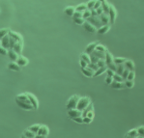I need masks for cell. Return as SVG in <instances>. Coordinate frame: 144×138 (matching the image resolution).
<instances>
[{"label":"cell","instance_id":"ab89813d","mask_svg":"<svg viewBox=\"0 0 144 138\" xmlns=\"http://www.w3.org/2000/svg\"><path fill=\"white\" fill-rule=\"evenodd\" d=\"M73 20H74V22L76 23V24H78V25H83V23H84V21H85V19L84 18H73Z\"/></svg>","mask_w":144,"mask_h":138},{"label":"cell","instance_id":"7402d4cb","mask_svg":"<svg viewBox=\"0 0 144 138\" xmlns=\"http://www.w3.org/2000/svg\"><path fill=\"white\" fill-rule=\"evenodd\" d=\"M8 68L14 72H19L20 71V67L16 64V62H11L9 65H8Z\"/></svg>","mask_w":144,"mask_h":138},{"label":"cell","instance_id":"83f0119b","mask_svg":"<svg viewBox=\"0 0 144 138\" xmlns=\"http://www.w3.org/2000/svg\"><path fill=\"white\" fill-rule=\"evenodd\" d=\"M126 135H128V136H131V137H133V138L138 137L137 129H136V128H133V129H131V130H129L128 132L126 133Z\"/></svg>","mask_w":144,"mask_h":138},{"label":"cell","instance_id":"7dc6e473","mask_svg":"<svg viewBox=\"0 0 144 138\" xmlns=\"http://www.w3.org/2000/svg\"><path fill=\"white\" fill-rule=\"evenodd\" d=\"M72 17H73V18H81V17H82V13L76 11V12L74 13V15H73Z\"/></svg>","mask_w":144,"mask_h":138},{"label":"cell","instance_id":"44dd1931","mask_svg":"<svg viewBox=\"0 0 144 138\" xmlns=\"http://www.w3.org/2000/svg\"><path fill=\"white\" fill-rule=\"evenodd\" d=\"M110 29V26L109 25H103L101 28H99L97 32H98V34H100V35H104V34H105V33H107L108 31Z\"/></svg>","mask_w":144,"mask_h":138},{"label":"cell","instance_id":"603a6c76","mask_svg":"<svg viewBox=\"0 0 144 138\" xmlns=\"http://www.w3.org/2000/svg\"><path fill=\"white\" fill-rule=\"evenodd\" d=\"M105 65H106V66H108V65H110V64L113 63V56H112L108 51H107V52H105Z\"/></svg>","mask_w":144,"mask_h":138},{"label":"cell","instance_id":"52a82bcc","mask_svg":"<svg viewBox=\"0 0 144 138\" xmlns=\"http://www.w3.org/2000/svg\"><path fill=\"white\" fill-rule=\"evenodd\" d=\"M26 94H27V97H28V99L30 100L31 105L33 106V109H37L38 108V100H37V98L34 95L30 94V93H26Z\"/></svg>","mask_w":144,"mask_h":138},{"label":"cell","instance_id":"681fc988","mask_svg":"<svg viewBox=\"0 0 144 138\" xmlns=\"http://www.w3.org/2000/svg\"><path fill=\"white\" fill-rule=\"evenodd\" d=\"M106 67H107V69L111 70V71H113V72L115 73V71H116V65H115L114 63H112V64L108 65V66H106Z\"/></svg>","mask_w":144,"mask_h":138},{"label":"cell","instance_id":"4dcf8cb0","mask_svg":"<svg viewBox=\"0 0 144 138\" xmlns=\"http://www.w3.org/2000/svg\"><path fill=\"white\" fill-rule=\"evenodd\" d=\"M40 126H41V125H33L28 127V129H29L30 131H32L33 133L37 134V133H38V130H39V128H40Z\"/></svg>","mask_w":144,"mask_h":138},{"label":"cell","instance_id":"f1b7e54d","mask_svg":"<svg viewBox=\"0 0 144 138\" xmlns=\"http://www.w3.org/2000/svg\"><path fill=\"white\" fill-rule=\"evenodd\" d=\"M86 10H88V9H87L86 4H80V5H79L78 7H76V11H77V12L83 13V12H85Z\"/></svg>","mask_w":144,"mask_h":138},{"label":"cell","instance_id":"5bb4252c","mask_svg":"<svg viewBox=\"0 0 144 138\" xmlns=\"http://www.w3.org/2000/svg\"><path fill=\"white\" fill-rule=\"evenodd\" d=\"M8 35H9L12 39H14L16 43H22V38H21V36H20L19 34L15 33V32H11V31H9Z\"/></svg>","mask_w":144,"mask_h":138},{"label":"cell","instance_id":"be15d7a7","mask_svg":"<svg viewBox=\"0 0 144 138\" xmlns=\"http://www.w3.org/2000/svg\"><path fill=\"white\" fill-rule=\"evenodd\" d=\"M21 138H28V137H26L25 135H23V134H22V135H21Z\"/></svg>","mask_w":144,"mask_h":138},{"label":"cell","instance_id":"ee69618b","mask_svg":"<svg viewBox=\"0 0 144 138\" xmlns=\"http://www.w3.org/2000/svg\"><path fill=\"white\" fill-rule=\"evenodd\" d=\"M134 76H135V74H134V72H130L128 75V76H127V79L126 80H131V81H133V79H134Z\"/></svg>","mask_w":144,"mask_h":138},{"label":"cell","instance_id":"7c38bea8","mask_svg":"<svg viewBox=\"0 0 144 138\" xmlns=\"http://www.w3.org/2000/svg\"><path fill=\"white\" fill-rule=\"evenodd\" d=\"M83 27H84V29L86 31H88V32H90V33H94V32H96L97 31V28L95 26H93L91 23H89L88 21H84V23H83Z\"/></svg>","mask_w":144,"mask_h":138},{"label":"cell","instance_id":"8d00e7d4","mask_svg":"<svg viewBox=\"0 0 144 138\" xmlns=\"http://www.w3.org/2000/svg\"><path fill=\"white\" fill-rule=\"evenodd\" d=\"M9 29H6V28H4V29H0V40L1 39H3L5 36H7L8 35V33H9Z\"/></svg>","mask_w":144,"mask_h":138},{"label":"cell","instance_id":"7a4b0ae2","mask_svg":"<svg viewBox=\"0 0 144 138\" xmlns=\"http://www.w3.org/2000/svg\"><path fill=\"white\" fill-rule=\"evenodd\" d=\"M79 96H78V95H74V96H72L70 99H69V100H68V102H67V105H66V107L68 110H70V109H76L77 108V105H78V102H79Z\"/></svg>","mask_w":144,"mask_h":138},{"label":"cell","instance_id":"f6af8a7d","mask_svg":"<svg viewBox=\"0 0 144 138\" xmlns=\"http://www.w3.org/2000/svg\"><path fill=\"white\" fill-rule=\"evenodd\" d=\"M72 120L78 124H83V118H82L81 116H79V117H76V118H73Z\"/></svg>","mask_w":144,"mask_h":138},{"label":"cell","instance_id":"cb8c5ba5","mask_svg":"<svg viewBox=\"0 0 144 138\" xmlns=\"http://www.w3.org/2000/svg\"><path fill=\"white\" fill-rule=\"evenodd\" d=\"M75 12H76V8L73 7V6L67 7L64 11V13L66 14V15H69V16H73V15H74Z\"/></svg>","mask_w":144,"mask_h":138},{"label":"cell","instance_id":"e575fe53","mask_svg":"<svg viewBox=\"0 0 144 138\" xmlns=\"http://www.w3.org/2000/svg\"><path fill=\"white\" fill-rule=\"evenodd\" d=\"M95 50H98V51H101V52H104V53L107 52V49L105 48V46H103V45H101V44H99V45H98V46H96Z\"/></svg>","mask_w":144,"mask_h":138},{"label":"cell","instance_id":"d4e9b609","mask_svg":"<svg viewBox=\"0 0 144 138\" xmlns=\"http://www.w3.org/2000/svg\"><path fill=\"white\" fill-rule=\"evenodd\" d=\"M93 108H94V106H93V103H92V102H90V103H89V105H88L87 107H86L85 109H84V110H83V111H82L81 117H82V118L86 117L87 113H88V112H90V111H92V110H93Z\"/></svg>","mask_w":144,"mask_h":138},{"label":"cell","instance_id":"f35d334b","mask_svg":"<svg viewBox=\"0 0 144 138\" xmlns=\"http://www.w3.org/2000/svg\"><path fill=\"white\" fill-rule=\"evenodd\" d=\"M97 0H90L87 4H86V6H87V9L88 10H92L93 8H94V6H95V3H96Z\"/></svg>","mask_w":144,"mask_h":138},{"label":"cell","instance_id":"60d3db41","mask_svg":"<svg viewBox=\"0 0 144 138\" xmlns=\"http://www.w3.org/2000/svg\"><path fill=\"white\" fill-rule=\"evenodd\" d=\"M90 16H91V12H90V10H86L85 12L82 13V18H84L85 20H86L87 18H89Z\"/></svg>","mask_w":144,"mask_h":138},{"label":"cell","instance_id":"9a60e30c","mask_svg":"<svg viewBox=\"0 0 144 138\" xmlns=\"http://www.w3.org/2000/svg\"><path fill=\"white\" fill-rule=\"evenodd\" d=\"M48 132H49V129H48V126H46V125H41L40 128H39V130H38V133H37V134H39V135H44V136L47 137L48 135Z\"/></svg>","mask_w":144,"mask_h":138},{"label":"cell","instance_id":"8992f818","mask_svg":"<svg viewBox=\"0 0 144 138\" xmlns=\"http://www.w3.org/2000/svg\"><path fill=\"white\" fill-rule=\"evenodd\" d=\"M81 114H82V112L79 111V109H70V110H68V116L71 118V119H73V118H76V117H79L81 116Z\"/></svg>","mask_w":144,"mask_h":138},{"label":"cell","instance_id":"94428289","mask_svg":"<svg viewBox=\"0 0 144 138\" xmlns=\"http://www.w3.org/2000/svg\"><path fill=\"white\" fill-rule=\"evenodd\" d=\"M98 1H100V2H101V4H104V3H105V2H106V0H98Z\"/></svg>","mask_w":144,"mask_h":138},{"label":"cell","instance_id":"836d02e7","mask_svg":"<svg viewBox=\"0 0 144 138\" xmlns=\"http://www.w3.org/2000/svg\"><path fill=\"white\" fill-rule=\"evenodd\" d=\"M23 135H25L26 137H28V138H34L35 137V133H33L32 131H30L28 128L27 129H25L24 131H23Z\"/></svg>","mask_w":144,"mask_h":138},{"label":"cell","instance_id":"f5cc1de1","mask_svg":"<svg viewBox=\"0 0 144 138\" xmlns=\"http://www.w3.org/2000/svg\"><path fill=\"white\" fill-rule=\"evenodd\" d=\"M92 120H93V119H91V118H89V117H84V118H83V124H91Z\"/></svg>","mask_w":144,"mask_h":138},{"label":"cell","instance_id":"8fae6325","mask_svg":"<svg viewBox=\"0 0 144 138\" xmlns=\"http://www.w3.org/2000/svg\"><path fill=\"white\" fill-rule=\"evenodd\" d=\"M16 100H20L22 102H26V103H30V100L27 97V94L26 93H22V94H19L16 97Z\"/></svg>","mask_w":144,"mask_h":138},{"label":"cell","instance_id":"d6a6232c","mask_svg":"<svg viewBox=\"0 0 144 138\" xmlns=\"http://www.w3.org/2000/svg\"><path fill=\"white\" fill-rule=\"evenodd\" d=\"M80 59L85 61L87 64H90L91 63V60H90V55L89 54H86V53H83L80 55Z\"/></svg>","mask_w":144,"mask_h":138},{"label":"cell","instance_id":"6f0895ef","mask_svg":"<svg viewBox=\"0 0 144 138\" xmlns=\"http://www.w3.org/2000/svg\"><path fill=\"white\" fill-rule=\"evenodd\" d=\"M86 117H89V118L93 119V118H94V110H92V111L88 112V113H87V115H86Z\"/></svg>","mask_w":144,"mask_h":138},{"label":"cell","instance_id":"9f6ffc18","mask_svg":"<svg viewBox=\"0 0 144 138\" xmlns=\"http://www.w3.org/2000/svg\"><path fill=\"white\" fill-rule=\"evenodd\" d=\"M95 11H96V13H97V15H101L102 14H103V13H104V12H103V8H102V6H101L100 8L96 9Z\"/></svg>","mask_w":144,"mask_h":138},{"label":"cell","instance_id":"680465c9","mask_svg":"<svg viewBox=\"0 0 144 138\" xmlns=\"http://www.w3.org/2000/svg\"><path fill=\"white\" fill-rule=\"evenodd\" d=\"M101 6H102V4H101V2L97 0V1H96V3H95V6H94V8H93V9H94V10H96V9H98V8H100Z\"/></svg>","mask_w":144,"mask_h":138},{"label":"cell","instance_id":"f907efd6","mask_svg":"<svg viewBox=\"0 0 144 138\" xmlns=\"http://www.w3.org/2000/svg\"><path fill=\"white\" fill-rule=\"evenodd\" d=\"M105 81V83H106L107 85H110L112 82H113V78H112L111 76H106Z\"/></svg>","mask_w":144,"mask_h":138},{"label":"cell","instance_id":"3957f363","mask_svg":"<svg viewBox=\"0 0 144 138\" xmlns=\"http://www.w3.org/2000/svg\"><path fill=\"white\" fill-rule=\"evenodd\" d=\"M86 21H88L89 23H93L92 25H93V26H95V27L98 28V29H99V28H101V27L103 26L99 16H90L89 18H87V19H86Z\"/></svg>","mask_w":144,"mask_h":138},{"label":"cell","instance_id":"277c9868","mask_svg":"<svg viewBox=\"0 0 144 138\" xmlns=\"http://www.w3.org/2000/svg\"><path fill=\"white\" fill-rule=\"evenodd\" d=\"M108 16H109V23L113 24L115 19H116V16H117V12L116 10L114 9V7L112 5H109V13H108Z\"/></svg>","mask_w":144,"mask_h":138},{"label":"cell","instance_id":"c3c4849f","mask_svg":"<svg viewBox=\"0 0 144 138\" xmlns=\"http://www.w3.org/2000/svg\"><path fill=\"white\" fill-rule=\"evenodd\" d=\"M129 73H130V71L129 70H124V72H123V74H122V75L121 76L123 77V79H124V81L127 79V76H128V75H129Z\"/></svg>","mask_w":144,"mask_h":138},{"label":"cell","instance_id":"d6986e66","mask_svg":"<svg viewBox=\"0 0 144 138\" xmlns=\"http://www.w3.org/2000/svg\"><path fill=\"white\" fill-rule=\"evenodd\" d=\"M16 63L19 67H24V66H26L28 64V59L25 58V57H23V56H19Z\"/></svg>","mask_w":144,"mask_h":138},{"label":"cell","instance_id":"30bf717a","mask_svg":"<svg viewBox=\"0 0 144 138\" xmlns=\"http://www.w3.org/2000/svg\"><path fill=\"white\" fill-rule=\"evenodd\" d=\"M124 68L126 70H129L130 72H134V69H135V66H134V63L131 61V60H126V62L124 63Z\"/></svg>","mask_w":144,"mask_h":138},{"label":"cell","instance_id":"9c48e42d","mask_svg":"<svg viewBox=\"0 0 144 138\" xmlns=\"http://www.w3.org/2000/svg\"><path fill=\"white\" fill-rule=\"evenodd\" d=\"M99 45V43L98 42H95V43H91V44H89L88 46H86V48H85V53L86 54H91L94 50H95V48H96V46Z\"/></svg>","mask_w":144,"mask_h":138},{"label":"cell","instance_id":"e0dca14e","mask_svg":"<svg viewBox=\"0 0 144 138\" xmlns=\"http://www.w3.org/2000/svg\"><path fill=\"white\" fill-rule=\"evenodd\" d=\"M99 17H100V20H101L103 25H108V23H109V16H108V15H105V14L103 13L101 15H99Z\"/></svg>","mask_w":144,"mask_h":138},{"label":"cell","instance_id":"74e56055","mask_svg":"<svg viewBox=\"0 0 144 138\" xmlns=\"http://www.w3.org/2000/svg\"><path fill=\"white\" fill-rule=\"evenodd\" d=\"M124 84H125V87L130 88V89H131V88L134 86L133 81H131V80H125V81H124Z\"/></svg>","mask_w":144,"mask_h":138},{"label":"cell","instance_id":"4fadbf2b","mask_svg":"<svg viewBox=\"0 0 144 138\" xmlns=\"http://www.w3.org/2000/svg\"><path fill=\"white\" fill-rule=\"evenodd\" d=\"M7 55H8V57L10 58V60H11L12 62H16V60H17V59H18V57H19V55H18V54H16L13 49H9V50H8Z\"/></svg>","mask_w":144,"mask_h":138},{"label":"cell","instance_id":"6125c7cd","mask_svg":"<svg viewBox=\"0 0 144 138\" xmlns=\"http://www.w3.org/2000/svg\"><path fill=\"white\" fill-rule=\"evenodd\" d=\"M125 138H133V137H131V136H128V135H125Z\"/></svg>","mask_w":144,"mask_h":138},{"label":"cell","instance_id":"e7e4bbea","mask_svg":"<svg viewBox=\"0 0 144 138\" xmlns=\"http://www.w3.org/2000/svg\"><path fill=\"white\" fill-rule=\"evenodd\" d=\"M0 46H1V41H0Z\"/></svg>","mask_w":144,"mask_h":138},{"label":"cell","instance_id":"f546056e","mask_svg":"<svg viewBox=\"0 0 144 138\" xmlns=\"http://www.w3.org/2000/svg\"><path fill=\"white\" fill-rule=\"evenodd\" d=\"M124 70H125V68H124V64H123V65H118V66H116L115 74H117V75H122Z\"/></svg>","mask_w":144,"mask_h":138},{"label":"cell","instance_id":"db71d44e","mask_svg":"<svg viewBox=\"0 0 144 138\" xmlns=\"http://www.w3.org/2000/svg\"><path fill=\"white\" fill-rule=\"evenodd\" d=\"M79 64H80V67L82 68V69H84V68H87V66H88V64L86 63L85 61H83V60H79Z\"/></svg>","mask_w":144,"mask_h":138},{"label":"cell","instance_id":"ac0fdd59","mask_svg":"<svg viewBox=\"0 0 144 138\" xmlns=\"http://www.w3.org/2000/svg\"><path fill=\"white\" fill-rule=\"evenodd\" d=\"M81 73L85 75L86 77H93L94 75V71H92L91 69H89V68H84V69H82L81 68Z\"/></svg>","mask_w":144,"mask_h":138},{"label":"cell","instance_id":"ffe728a7","mask_svg":"<svg viewBox=\"0 0 144 138\" xmlns=\"http://www.w3.org/2000/svg\"><path fill=\"white\" fill-rule=\"evenodd\" d=\"M13 50L16 52V54H18L20 56L21 50H22V43H16L14 47H13Z\"/></svg>","mask_w":144,"mask_h":138},{"label":"cell","instance_id":"816d5d0a","mask_svg":"<svg viewBox=\"0 0 144 138\" xmlns=\"http://www.w3.org/2000/svg\"><path fill=\"white\" fill-rule=\"evenodd\" d=\"M7 53H8V50L0 46V54L1 55H7Z\"/></svg>","mask_w":144,"mask_h":138},{"label":"cell","instance_id":"4316f807","mask_svg":"<svg viewBox=\"0 0 144 138\" xmlns=\"http://www.w3.org/2000/svg\"><path fill=\"white\" fill-rule=\"evenodd\" d=\"M126 58H122V57H116V58H113V63L118 66V65H123L125 62H126Z\"/></svg>","mask_w":144,"mask_h":138},{"label":"cell","instance_id":"7bdbcfd3","mask_svg":"<svg viewBox=\"0 0 144 138\" xmlns=\"http://www.w3.org/2000/svg\"><path fill=\"white\" fill-rule=\"evenodd\" d=\"M137 129V133H138V136H141V137H144V125H141L139 126Z\"/></svg>","mask_w":144,"mask_h":138},{"label":"cell","instance_id":"484cf974","mask_svg":"<svg viewBox=\"0 0 144 138\" xmlns=\"http://www.w3.org/2000/svg\"><path fill=\"white\" fill-rule=\"evenodd\" d=\"M106 70H107V67H106V66H105V67H103V68H99L96 72L94 73V75H93V77L99 76V75H103L104 73H105V72H106Z\"/></svg>","mask_w":144,"mask_h":138},{"label":"cell","instance_id":"bcb514c9","mask_svg":"<svg viewBox=\"0 0 144 138\" xmlns=\"http://www.w3.org/2000/svg\"><path fill=\"white\" fill-rule=\"evenodd\" d=\"M96 64H97V66H98L99 68H103V67H105V66H106V65H105V60H99Z\"/></svg>","mask_w":144,"mask_h":138},{"label":"cell","instance_id":"5b68a950","mask_svg":"<svg viewBox=\"0 0 144 138\" xmlns=\"http://www.w3.org/2000/svg\"><path fill=\"white\" fill-rule=\"evenodd\" d=\"M16 103L17 104V106L23 110H27V111H30L33 109V106L31 105V103H26V102H22L20 100H16Z\"/></svg>","mask_w":144,"mask_h":138},{"label":"cell","instance_id":"11a10c76","mask_svg":"<svg viewBox=\"0 0 144 138\" xmlns=\"http://www.w3.org/2000/svg\"><path fill=\"white\" fill-rule=\"evenodd\" d=\"M105 73L107 74V76H111V77L113 76V75H114V74H115V73H114L113 71H111V70H109V69H107Z\"/></svg>","mask_w":144,"mask_h":138},{"label":"cell","instance_id":"6da1fadb","mask_svg":"<svg viewBox=\"0 0 144 138\" xmlns=\"http://www.w3.org/2000/svg\"><path fill=\"white\" fill-rule=\"evenodd\" d=\"M91 102L90 99L88 97H82V98H79V102H78V105H77V109H79V111H83L85 108L89 105V103Z\"/></svg>","mask_w":144,"mask_h":138},{"label":"cell","instance_id":"b9f144b4","mask_svg":"<svg viewBox=\"0 0 144 138\" xmlns=\"http://www.w3.org/2000/svg\"><path fill=\"white\" fill-rule=\"evenodd\" d=\"M87 68L91 69V70H92V71H94V72H96L97 70L99 69V67L97 66V64H95V63H90V64H88Z\"/></svg>","mask_w":144,"mask_h":138},{"label":"cell","instance_id":"ba28073f","mask_svg":"<svg viewBox=\"0 0 144 138\" xmlns=\"http://www.w3.org/2000/svg\"><path fill=\"white\" fill-rule=\"evenodd\" d=\"M1 41V46L2 47H4L5 49H9L10 48V37H9V35H7V36H5L3 39H1L0 40Z\"/></svg>","mask_w":144,"mask_h":138},{"label":"cell","instance_id":"91938a15","mask_svg":"<svg viewBox=\"0 0 144 138\" xmlns=\"http://www.w3.org/2000/svg\"><path fill=\"white\" fill-rule=\"evenodd\" d=\"M34 138H47V137H46V136H44V135H39V134H36Z\"/></svg>","mask_w":144,"mask_h":138},{"label":"cell","instance_id":"1f68e13d","mask_svg":"<svg viewBox=\"0 0 144 138\" xmlns=\"http://www.w3.org/2000/svg\"><path fill=\"white\" fill-rule=\"evenodd\" d=\"M102 8H103V12H104V14L108 15V13H109V4H108L107 2H105V3L102 4Z\"/></svg>","mask_w":144,"mask_h":138},{"label":"cell","instance_id":"d590c367","mask_svg":"<svg viewBox=\"0 0 144 138\" xmlns=\"http://www.w3.org/2000/svg\"><path fill=\"white\" fill-rule=\"evenodd\" d=\"M112 78H113V81H117V82H124L123 77L121 76V75H117V74H114V75L112 76Z\"/></svg>","mask_w":144,"mask_h":138},{"label":"cell","instance_id":"2e32d148","mask_svg":"<svg viewBox=\"0 0 144 138\" xmlns=\"http://www.w3.org/2000/svg\"><path fill=\"white\" fill-rule=\"evenodd\" d=\"M110 86H111L113 89H117V90H121V89L126 88L124 82H117V81H113L111 84H110Z\"/></svg>","mask_w":144,"mask_h":138}]
</instances>
